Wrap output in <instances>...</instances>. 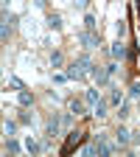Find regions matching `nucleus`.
Returning <instances> with one entry per match:
<instances>
[{
    "instance_id": "f257e3e1",
    "label": "nucleus",
    "mask_w": 140,
    "mask_h": 157,
    "mask_svg": "<svg viewBox=\"0 0 140 157\" xmlns=\"http://www.w3.org/2000/svg\"><path fill=\"white\" fill-rule=\"evenodd\" d=\"M81 137H84V135H81V132H76V129L67 132V140H65V146H62V154H70L78 143H81Z\"/></svg>"
},
{
    "instance_id": "f03ea898",
    "label": "nucleus",
    "mask_w": 140,
    "mask_h": 157,
    "mask_svg": "<svg viewBox=\"0 0 140 157\" xmlns=\"http://www.w3.org/2000/svg\"><path fill=\"white\" fill-rule=\"evenodd\" d=\"M78 42H81L84 48H98L101 39H98V31H81L78 34Z\"/></svg>"
},
{
    "instance_id": "7ed1b4c3",
    "label": "nucleus",
    "mask_w": 140,
    "mask_h": 157,
    "mask_svg": "<svg viewBox=\"0 0 140 157\" xmlns=\"http://www.w3.org/2000/svg\"><path fill=\"white\" fill-rule=\"evenodd\" d=\"M109 53H112V59H126V56H129V51H126V45H123V39H118V42H112Z\"/></svg>"
},
{
    "instance_id": "20e7f679",
    "label": "nucleus",
    "mask_w": 140,
    "mask_h": 157,
    "mask_svg": "<svg viewBox=\"0 0 140 157\" xmlns=\"http://www.w3.org/2000/svg\"><path fill=\"white\" fill-rule=\"evenodd\" d=\"M93 78H95L98 84H107V82H109V70L101 67V65H95V67H93Z\"/></svg>"
},
{
    "instance_id": "39448f33",
    "label": "nucleus",
    "mask_w": 140,
    "mask_h": 157,
    "mask_svg": "<svg viewBox=\"0 0 140 157\" xmlns=\"http://www.w3.org/2000/svg\"><path fill=\"white\" fill-rule=\"evenodd\" d=\"M65 76L70 78V82H81V78H84V70H81V67H78L76 62H73V65L67 67V73H65Z\"/></svg>"
},
{
    "instance_id": "423d86ee",
    "label": "nucleus",
    "mask_w": 140,
    "mask_h": 157,
    "mask_svg": "<svg viewBox=\"0 0 140 157\" xmlns=\"http://www.w3.org/2000/svg\"><path fill=\"white\" fill-rule=\"evenodd\" d=\"M115 140H118V146H126V143L132 140V132H129V129H123V126H118V132H115Z\"/></svg>"
},
{
    "instance_id": "0eeeda50",
    "label": "nucleus",
    "mask_w": 140,
    "mask_h": 157,
    "mask_svg": "<svg viewBox=\"0 0 140 157\" xmlns=\"http://www.w3.org/2000/svg\"><path fill=\"white\" fill-rule=\"evenodd\" d=\"M59 126H62V118H56V115H53L51 121H48V126H45V132L53 137V135H59Z\"/></svg>"
},
{
    "instance_id": "6e6552de",
    "label": "nucleus",
    "mask_w": 140,
    "mask_h": 157,
    "mask_svg": "<svg viewBox=\"0 0 140 157\" xmlns=\"http://www.w3.org/2000/svg\"><path fill=\"white\" fill-rule=\"evenodd\" d=\"M76 65H78V67H81V70H84V73H87V70H93V67H95V65H93V59H90V56H87V53H81V56H78V59H76Z\"/></svg>"
},
{
    "instance_id": "1a4fd4ad",
    "label": "nucleus",
    "mask_w": 140,
    "mask_h": 157,
    "mask_svg": "<svg viewBox=\"0 0 140 157\" xmlns=\"http://www.w3.org/2000/svg\"><path fill=\"white\" fill-rule=\"evenodd\" d=\"M67 107H70L73 115H81V112H84V101H78V98H70V104H67Z\"/></svg>"
},
{
    "instance_id": "9d476101",
    "label": "nucleus",
    "mask_w": 140,
    "mask_h": 157,
    "mask_svg": "<svg viewBox=\"0 0 140 157\" xmlns=\"http://www.w3.org/2000/svg\"><path fill=\"white\" fill-rule=\"evenodd\" d=\"M84 101H87L90 107H95L98 101H101V95H98V90H87V95H84Z\"/></svg>"
},
{
    "instance_id": "9b49d317",
    "label": "nucleus",
    "mask_w": 140,
    "mask_h": 157,
    "mask_svg": "<svg viewBox=\"0 0 140 157\" xmlns=\"http://www.w3.org/2000/svg\"><path fill=\"white\" fill-rule=\"evenodd\" d=\"M20 104H23V107H31L34 104V95L28 90H20Z\"/></svg>"
},
{
    "instance_id": "f8f14e48",
    "label": "nucleus",
    "mask_w": 140,
    "mask_h": 157,
    "mask_svg": "<svg viewBox=\"0 0 140 157\" xmlns=\"http://www.w3.org/2000/svg\"><path fill=\"white\" fill-rule=\"evenodd\" d=\"M48 25L53 31H59V28H62V17H59V14H48Z\"/></svg>"
},
{
    "instance_id": "ddd939ff",
    "label": "nucleus",
    "mask_w": 140,
    "mask_h": 157,
    "mask_svg": "<svg viewBox=\"0 0 140 157\" xmlns=\"http://www.w3.org/2000/svg\"><path fill=\"white\" fill-rule=\"evenodd\" d=\"M84 25H87V31H98V20H95V14H87V17H84Z\"/></svg>"
},
{
    "instance_id": "4468645a",
    "label": "nucleus",
    "mask_w": 140,
    "mask_h": 157,
    "mask_svg": "<svg viewBox=\"0 0 140 157\" xmlns=\"http://www.w3.org/2000/svg\"><path fill=\"white\" fill-rule=\"evenodd\" d=\"M109 104H115V107H121V104H123V95H121V90H112V93H109Z\"/></svg>"
},
{
    "instance_id": "2eb2a0df",
    "label": "nucleus",
    "mask_w": 140,
    "mask_h": 157,
    "mask_svg": "<svg viewBox=\"0 0 140 157\" xmlns=\"http://www.w3.org/2000/svg\"><path fill=\"white\" fill-rule=\"evenodd\" d=\"M3 149H6L9 154H17V151H20V143L14 140V137H9V140H6V146H3Z\"/></svg>"
},
{
    "instance_id": "dca6fc26",
    "label": "nucleus",
    "mask_w": 140,
    "mask_h": 157,
    "mask_svg": "<svg viewBox=\"0 0 140 157\" xmlns=\"http://www.w3.org/2000/svg\"><path fill=\"white\" fill-rule=\"evenodd\" d=\"M93 115H98V118H104V115H107V101H98V104L93 107Z\"/></svg>"
},
{
    "instance_id": "f3484780",
    "label": "nucleus",
    "mask_w": 140,
    "mask_h": 157,
    "mask_svg": "<svg viewBox=\"0 0 140 157\" xmlns=\"http://www.w3.org/2000/svg\"><path fill=\"white\" fill-rule=\"evenodd\" d=\"M62 62H65V56L59 53V51H53V53H51V65H53V67H62Z\"/></svg>"
},
{
    "instance_id": "a211bd4d",
    "label": "nucleus",
    "mask_w": 140,
    "mask_h": 157,
    "mask_svg": "<svg viewBox=\"0 0 140 157\" xmlns=\"http://www.w3.org/2000/svg\"><path fill=\"white\" fill-rule=\"evenodd\" d=\"M25 149H28L31 154H36V151H42V146H39L36 140H31V137H28V140H25Z\"/></svg>"
},
{
    "instance_id": "6ab92c4d",
    "label": "nucleus",
    "mask_w": 140,
    "mask_h": 157,
    "mask_svg": "<svg viewBox=\"0 0 140 157\" xmlns=\"http://www.w3.org/2000/svg\"><path fill=\"white\" fill-rule=\"evenodd\" d=\"M3 132H6V135L11 137V135L17 132V124H14V121H6V124H3Z\"/></svg>"
},
{
    "instance_id": "aec40b11",
    "label": "nucleus",
    "mask_w": 140,
    "mask_h": 157,
    "mask_svg": "<svg viewBox=\"0 0 140 157\" xmlns=\"http://www.w3.org/2000/svg\"><path fill=\"white\" fill-rule=\"evenodd\" d=\"M126 31H129V28H126V23H123V20H121V23H118V25H115V34H118V36H121V39H123V36H126Z\"/></svg>"
},
{
    "instance_id": "412c9836",
    "label": "nucleus",
    "mask_w": 140,
    "mask_h": 157,
    "mask_svg": "<svg viewBox=\"0 0 140 157\" xmlns=\"http://www.w3.org/2000/svg\"><path fill=\"white\" fill-rule=\"evenodd\" d=\"M129 95H132V98H140V82H134V84L129 87Z\"/></svg>"
},
{
    "instance_id": "4be33fe9",
    "label": "nucleus",
    "mask_w": 140,
    "mask_h": 157,
    "mask_svg": "<svg viewBox=\"0 0 140 157\" xmlns=\"http://www.w3.org/2000/svg\"><path fill=\"white\" fill-rule=\"evenodd\" d=\"M9 87H14V90H23V82H20L17 76H11V78H9Z\"/></svg>"
},
{
    "instance_id": "5701e85b",
    "label": "nucleus",
    "mask_w": 140,
    "mask_h": 157,
    "mask_svg": "<svg viewBox=\"0 0 140 157\" xmlns=\"http://www.w3.org/2000/svg\"><path fill=\"white\" fill-rule=\"evenodd\" d=\"M87 3H90V0H73V6H76V9H81V11L87 9Z\"/></svg>"
},
{
    "instance_id": "b1692460",
    "label": "nucleus",
    "mask_w": 140,
    "mask_h": 157,
    "mask_svg": "<svg viewBox=\"0 0 140 157\" xmlns=\"http://www.w3.org/2000/svg\"><path fill=\"white\" fill-rule=\"evenodd\" d=\"M121 118H129V104H121V112H118Z\"/></svg>"
},
{
    "instance_id": "393cba45",
    "label": "nucleus",
    "mask_w": 140,
    "mask_h": 157,
    "mask_svg": "<svg viewBox=\"0 0 140 157\" xmlns=\"http://www.w3.org/2000/svg\"><path fill=\"white\" fill-rule=\"evenodd\" d=\"M20 124H31V115L28 112H20Z\"/></svg>"
},
{
    "instance_id": "a878e982",
    "label": "nucleus",
    "mask_w": 140,
    "mask_h": 157,
    "mask_svg": "<svg viewBox=\"0 0 140 157\" xmlns=\"http://www.w3.org/2000/svg\"><path fill=\"white\" fill-rule=\"evenodd\" d=\"M132 140H134V143H137V146H140V135H134V137H132Z\"/></svg>"
}]
</instances>
